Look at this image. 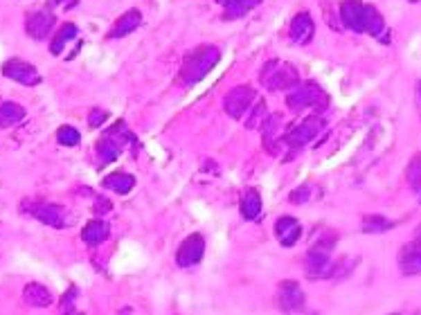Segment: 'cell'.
Listing matches in <instances>:
<instances>
[{"label":"cell","instance_id":"14","mask_svg":"<svg viewBox=\"0 0 421 315\" xmlns=\"http://www.w3.org/2000/svg\"><path fill=\"white\" fill-rule=\"evenodd\" d=\"M275 237L284 248H293L302 237V225L293 216H280L275 221Z\"/></svg>","mask_w":421,"mask_h":315},{"label":"cell","instance_id":"25","mask_svg":"<svg viewBox=\"0 0 421 315\" xmlns=\"http://www.w3.org/2000/svg\"><path fill=\"white\" fill-rule=\"evenodd\" d=\"M394 228V221L385 219L383 214H367L363 219V232L365 234H383Z\"/></svg>","mask_w":421,"mask_h":315},{"label":"cell","instance_id":"7","mask_svg":"<svg viewBox=\"0 0 421 315\" xmlns=\"http://www.w3.org/2000/svg\"><path fill=\"white\" fill-rule=\"evenodd\" d=\"M322 131H325V120H322V117H307V120H302L300 124L291 126L280 140L291 149H302L307 147L311 140H316Z\"/></svg>","mask_w":421,"mask_h":315},{"label":"cell","instance_id":"29","mask_svg":"<svg viewBox=\"0 0 421 315\" xmlns=\"http://www.w3.org/2000/svg\"><path fill=\"white\" fill-rule=\"evenodd\" d=\"M262 122H266V104H259L255 108V113L248 117V129H257V126H262Z\"/></svg>","mask_w":421,"mask_h":315},{"label":"cell","instance_id":"24","mask_svg":"<svg viewBox=\"0 0 421 315\" xmlns=\"http://www.w3.org/2000/svg\"><path fill=\"white\" fill-rule=\"evenodd\" d=\"M262 0H226L223 3V7H226V14H223V18L226 21H235V18H244L250 9H255Z\"/></svg>","mask_w":421,"mask_h":315},{"label":"cell","instance_id":"16","mask_svg":"<svg viewBox=\"0 0 421 315\" xmlns=\"http://www.w3.org/2000/svg\"><path fill=\"white\" fill-rule=\"evenodd\" d=\"M399 268L406 277L421 275V248L415 241L406 243L399 252Z\"/></svg>","mask_w":421,"mask_h":315},{"label":"cell","instance_id":"30","mask_svg":"<svg viewBox=\"0 0 421 315\" xmlns=\"http://www.w3.org/2000/svg\"><path fill=\"white\" fill-rule=\"evenodd\" d=\"M106 120H109V113L102 111V108H93V111L88 113V124H91L93 129H100Z\"/></svg>","mask_w":421,"mask_h":315},{"label":"cell","instance_id":"22","mask_svg":"<svg viewBox=\"0 0 421 315\" xmlns=\"http://www.w3.org/2000/svg\"><path fill=\"white\" fill-rule=\"evenodd\" d=\"M102 185H104L106 189H111V192L124 196V194H129L133 187H136V178H133L131 174H124V171H122V174L118 171V174L106 176Z\"/></svg>","mask_w":421,"mask_h":315},{"label":"cell","instance_id":"12","mask_svg":"<svg viewBox=\"0 0 421 315\" xmlns=\"http://www.w3.org/2000/svg\"><path fill=\"white\" fill-rule=\"evenodd\" d=\"M55 23H57V18L50 9H34V12H30L28 18H25V30H28L32 39L43 41V39H48V34L52 32Z\"/></svg>","mask_w":421,"mask_h":315},{"label":"cell","instance_id":"10","mask_svg":"<svg viewBox=\"0 0 421 315\" xmlns=\"http://www.w3.org/2000/svg\"><path fill=\"white\" fill-rule=\"evenodd\" d=\"M3 75L7 79L16 81L21 86H39L41 84V75L39 70L32 66V63L23 61V59H10L3 63Z\"/></svg>","mask_w":421,"mask_h":315},{"label":"cell","instance_id":"18","mask_svg":"<svg viewBox=\"0 0 421 315\" xmlns=\"http://www.w3.org/2000/svg\"><path fill=\"white\" fill-rule=\"evenodd\" d=\"M109 237H111V228H109V223L102 219L88 221L82 230V239L88 243V246H100V243H104Z\"/></svg>","mask_w":421,"mask_h":315},{"label":"cell","instance_id":"4","mask_svg":"<svg viewBox=\"0 0 421 315\" xmlns=\"http://www.w3.org/2000/svg\"><path fill=\"white\" fill-rule=\"evenodd\" d=\"M259 81H262L268 90H273V93H277V90H293L300 84V72L295 66H291L289 61L273 59L259 72Z\"/></svg>","mask_w":421,"mask_h":315},{"label":"cell","instance_id":"37","mask_svg":"<svg viewBox=\"0 0 421 315\" xmlns=\"http://www.w3.org/2000/svg\"><path fill=\"white\" fill-rule=\"evenodd\" d=\"M392 315H401V313H392Z\"/></svg>","mask_w":421,"mask_h":315},{"label":"cell","instance_id":"26","mask_svg":"<svg viewBox=\"0 0 421 315\" xmlns=\"http://www.w3.org/2000/svg\"><path fill=\"white\" fill-rule=\"evenodd\" d=\"M406 174H408V183H410V187L419 194V201H421V153L410 160V165H408V171H406Z\"/></svg>","mask_w":421,"mask_h":315},{"label":"cell","instance_id":"15","mask_svg":"<svg viewBox=\"0 0 421 315\" xmlns=\"http://www.w3.org/2000/svg\"><path fill=\"white\" fill-rule=\"evenodd\" d=\"M289 34H291V41L298 43V45H307L311 43L313 34H316V23L309 12H300L293 16L291 27H289Z\"/></svg>","mask_w":421,"mask_h":315},{"label":"cell","instance_id":"21","mask_svg":"<svg viewBox=\"0 0 421 315\" xmlns=\"http://www.w3.org/2000/svg\"><path fill=\"white\" fill-rule=\"evenodd\" d=\"M259 214H262V196L257 189H246L241 194V216L246 221H255L259 219Z\"/></svg>","mask_w":421,"mask_h":315},{"label":"cell","instance_id":"5","mask_svg":"<svg viewBox=\"0 0 421 315\" xmlns=\"http://www.w3.org/2000/svg\"><path fill=\"white\" fill-rule=\"evenodd\" d=\"M286 106L293 113L307 111V108H316V111H325L329 106V97L316 81H307V84H298L286 95Z\"/></svg>","mask_w":421,"mask_h":315},{"label":"cell","instance_id":"34","mask_svg":"<svg viewBox=\"0 0 421 315\" xmlns=\"http://www.w3.org/2000/svg\"><path fill=\"white\" fill-rule=\"evenodd\" d=\"M408 3H419V0H408Z\"/></svg>","mask_w":421,"mask_h":315},{"label":"cell","instance_id":"35","mask_svg":"<svg viewBox=\"0 0 421 315\" xmlns=\"http://www.w3.org/2000/svg\"><path fill=\"white\" fill-rule=\"evenodd\" d=\"M217 3H221V5H223V3H226V0H217Z\"/></svg>","mask_w":421,"mask_h":315},{"label":"cell","instance_id":"28","mask_svg":"<svg viewBox=\"0 0 421 315\" xmlns=\"http://www.w3.org/2000/svg\"><path fill=\"white\" fill-rule=\"evenodd\" d=\"M311 198V185H302V187H298V189H293L291 192V196H289V201L293 203V205H304Z\"/></svg>","mask_w":421,"mask_h":315},{"label":"cell","instance_id":"33","mask_svg":"<svg viewBox=\"0 0 421 315\" xmlns=\"http://www.w3.org/2000/svg\"><path fill=\"white\" fill-rule=\"evenodd\" d=\"M66 315H84V313H73V311H70V313H66Z\"/></svg>","mask_w":421,"mask_h":315},{"label":"cell","instance_id":"11","mask_svg":"<svg viewBox=\"0 0 421 315\" xmlns=\"http://www.w3.org/2000/svg\"><path fill=\"white\" fill-rule=\"evenodd\" d=\"M277 306L284 313H298L304 309V291L295 279H286L277 291Z\"/></svg>","mask_w":421,"mask_h":315},{"label":"cell","instance_id":"19","mask_svg":"<svg viewBox=\"0 0 421 315\" xmlns=\"http://www.w3.org/2000/svg\"><path fill=\"white\" fill-rule=\"evenodd\" d=\"M23 300L30 306H37V309H48V306H52V302H55V297H52V293L43 284L32 282V284L25 286Z\"/></svg>","mask_w":421,"mask_h":315},{"label":"cell","instance_id":"6","mask_svg":"<svg viewBox=\"0 0 421 315\" xmlns=\"http://www.w3.org/2000/svg\"><path fill=\"white\" fill-rule=\"evenodd\" d=\"M127 142H136V138H133V135L129 133L127 124L118 122V124L111 126V129L102 135L100 142H97V156H100L102 162L118 160L122 149L127 147Z\"/></svg>","mask_w":421,"mask_h":315},{"label":"cell","instance_id":"13","mask_svg":"<svg viewBox=\"0 0 421 315\" xmlns=\"http://www.w3.org/2000/svg\"><path fill=\"white\" fill-rule=\"evenodd\" d=\"M203 255H205V239L201 234H192V237H187L181 243V248H178L176 264L181 268H192L203 259Z\"/></svg>","mask_w":421,"mask_h":315},{"label":"cell","instance_id":"23","mask_svg":"<svg viewBox=\"0 0 421 315\" xmlns=\"http://www.w3.org/2000/svg\"><path fill=\"white\" fill-rule=\"evenodd\" d=\"M77 34H79V27H77L75 23H64V25L59 27V32L55 34V39H52V43H50V52L57 57V54L64 52V48H66V43H68V41L77 39Z\"/></svg>","mask_w":421,"mask_h":315},{"label":"cell","instance_id":"36","mask_svg":"<svg viewBox=\"0 0 421 315\" xmlns=\"http://www.w3.org/2000/svg\"><path fill=\"white\" fill-rule=\"evenodd\" d=\"M55 3H64V0H55Z\"/></svg>","mask_w":421,"mask_h":315},{"label":"cell","instance_id":"27","mask_svg":"<svg viewBox=\"0 0 421 315\" xmlns=\"http://www.w3.org/2000/svg\"><path fill=\"white\" fill-rule=\"evenodd\" d=\"M57 140H59V144H64V147H77L82 135H79L75 126H61L57 131Z\"/></svg>","mask_w":421,"mask_h":315},{"label":"cell","instance_id":"2","mask_svg":"<svg viewBox=\"0 0 421 315\" xmlns=\"http://www.w3.org/2000/svg\"><path fill=\"white\" fill-rule=\"evenodd\" d=\"M221 61V52L214 48V45H203V48H196L190 52L181 66V79L187 86H196L199 81H203L210 72L217 68V63Z\"/></svg>","mask_w":421,"mask_h":315},{"label":"cell","instance_id":"3","mask_svg":"<svg viewBox=\"0 0 421 315\" xmlns=\"http://www.w3.org/2000/svg\"><path fill=\"white\" fill-rule=\"evenodd\" d=\"M336 237L331 234L329 239L318 241L316 246L304 257V273L309 279H331L336 273V261L331 259V248H334Z\"/></svg>","mask_w":421,"mask_h":315},{"label":"cell","instance_id":"17","mask_svg":"<svg viewBox=\"0 0 421 315\" xmlns=\"http://www.w3.org/2000/svg\"><path fill=\"white\" fill-rule=\"evenodd\" d=\"M140 23H142L140 9H129V12H127V14H122V16H120V21L111 27L109 39H122V36H127V34H131V32H136L138 27H140Z\"/></svg>","mask_w":421,"mask_h":315},{"label":"cell","instance_id":"31","mask_svg":"<svg viewBox=\"0 0 421 315\" xmlns=\"http://www.w3.org/2000/svg\"><path fill=\"white\" fill-rule=\"evenodd\" d=\"M79 295V291H77V286H70L68 288V293L61 297V311L64 313H70L73 311V306H75V297Z\"/></svg>","mask_w":421,"mask_h":315},{"label":"cell","instance_id":"32","mask_svg":"<svg viewBox=\"0 0 421 315\" xmlns=\"http://www.w3.org/2000/svg\"><path fill=\"white\" fill-rule=\"evenodd\" d=\"M412 241H415V243H417V246L421 248V228L417 230V234H415V239H412Z\"/></svg>","mask_w":421,"mask_h":315},{"label":"cell","instance_id":"9","mask_svg":"<svg viewBox=\"0 0 421 315\" xmlns=\"http://www.w3.org/2000/svg\"><path fill=\"white\" fill-rule=\"evenodd\" d=\"M255 102V88L253 86H235L230 90V93L223 97V108H226V113L230 117H235V120H241L248 111L250 106Z\"/></svg>","mask_w":421,"mask_h":315},{"label":"cell","instance_id":"8","mask_svg":"<svg viewBox=\"0 0 421 315\" xmlns=\"http://www.w3.org/2000/svg\"><path fill=\"white\" fill-rule=\"evenodd\" d=\"M28 214H32L34 219H39L41 223H46L55 230H64L66 225L73 223V216L68 214L66 207L57 203H32Z\"/></svg>","mask_w":421,"mask_h":315},{"label":"cell","instance_id":"20","mask_svg":"<svg viewBox=\"0 0 421 315\" xmlns=\"http://www.w3.org/2000/svg\"><path fill=\"white\" fill-rule=\"evenodd\" d=\"M25 120V108L16 102H0V129H12Z\"/></svg>","mask_w":421,"mask_h":315},{"label":"cell","instance_id":"1","mask_svg":"<svg viewBox=\"0 0 421 315\" xmlns=\"http://www.w3.org/2000/svg\"><path fill=\"white\" fill-rule=\"evenodd\" d=\"M340 21H343L347 30L356 34H370L388 43V39L383 36V32H388L385 30V21L379 14V9L372 5L361 3V0H343L340 3Z\"/></svg>","mask_w":421,"mask_h":315}]
</instances>
